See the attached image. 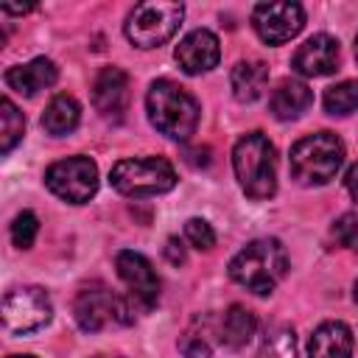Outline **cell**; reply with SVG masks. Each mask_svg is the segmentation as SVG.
<instances>
[{
  "label": "cell",
  "mask_w": 358,
  "mask_h": 358,
  "mask_svg": "<svg viewBox=\"0 0 358 358\" xmlns=\"http://www.w3.org/2000/svg\"><path fill=\"white\" fill-rule=\"evenodd\" d=\"M344 165V143L333 131H316L291 145V176L299 185H327Z\"/></svg>",
  "instance_id": "4"
},
{
  "label": "cell",
  "mask_w": 358,
  "mask_h": 358,
  "mask_svg": "<svg viewBox=\"0 0 358 358\" xmlns=\"http://www.w3.org/2000/svg\"><path fill=\"white\" fill-rule=\"evenodd\" d=\"M36 232H39V218L31 210H22L11 224V241L20 249H31L36 241Z\"/></svg>",
  "instance_id": "25"
},
{
  "label": "cell",
  "mask_w": 358,
  "mask_h": 358,
  "mask_svg": "<svg viewBox=\"0 0 358 358\" xmlns=\"http://www.w3.org/2000/svg\"><path fill=\"white\" fill-rule=\"evenodd\" d=\"M333 238H336L341 246L358 252V215H355V213L338 215L336 224H333Z\"/></svg>",
  "instance_id": "27"
},
{
  "label": "cell",
  "mask_w": 358,
  "mask_h": 358,
  "mask_svg": "<svg viewBox=\"0 0 358 358\" xmlns=\"http://www.w3.org/2000/svg\"><path fill=\"white\" fill-rule=\"evenodd\" d=\"M45 185L53 196L70 204H84L98 190V168L90 157H67L45 171Z\"/></svg>",
  "instance_id": "8"
},
{
  "label": "cell",
  "mask_w": 358,
  "mask_h": 358,
  "mask_svg": "<svg viewBox=\"0 0 358 358\" xmlns=\"http://www.w3.org/2000/svg\"><path fill=\"white\" fill-rule=\"evenodd\" d=\"M252 25L257 36L268 45H282L294 39L305 25V11L299 3H257L252 11Z\"/></svg>",
  "instance_id": "10"
},
{
  "label": "cell",
  "mask_w": 358,
  "mask_h": 358,
  "mask_svg": "<svg viewBox=\"0 0 358 358\" xmlns=\"http://www.w3.org/2000/svg\"><path fill=\"white\" fill-rule=\"evenodd\" d=\"M355 59H358V36H355Z\"/></svg>",
  "instance_id": "34"
},
{
  "label": "cell",
  "mask_w": 358,
  "mask_h": 358,
  "mask_svg": "<svg viewBox=\"0 0 358 358\" xmlns=\"http://www.w3.org/2000/svg\"><path fill=\"white\" fill-rule=\"evenodd\" d=\"M8 358H34V355H8Z\"/></svg>",
  "instance_id": "33"
},
{
  "label": "cell",
  "mask_w": 358,
  "mask_h": 358,
  "mask_svg": "<svg viewBox=\"0 0 358 358\" xmlns=\"http://www.w3.org/2000/svg\"><path fill=\"white\" fill-rule=\"evenodd\" d=\"M313 103V92L305 81L285 78L277 84V90L268 98V109L277 120H296L302 112H308Z\"/></svg>",
  "instance_id": "17"
},
{
  "label": "cell",
  "mask_w": 358,
  "mask_h": 358,
  "mask_svg": "<svg viewBox=\"0 0 358 358\" xmlns=\"http://www.w3.org/2000/svg\"><path fill=\"white\" fill-rule=\"evenodd\" d=\"M53 316L50 296L39 285L14 288L3 296V324L8 333H34Z\"/></svg>",
  "instance_id": "9"
},
{
  "label": "cell",
  "mask_w": 358,
  "mask_h": 358,
  "mask_svg": "<svg viewBox=\"0 0 358 358\" xmlns=\"http://www.w3.org/2000/svg\"><path fill=\"white\" fill-rule=\"evenodd\" d=\"M255 330H257V316L243 305H232L221 316V341L232 350L246 347L252 341Z\"/></svg>",
  "instance_id": "20"
},
{
  "label": "cell",
  "mask_w": 358,
  "mask_h": 358,
  "mask_svg": "<svg viewBox=\"0 0 358 358\" xmlns=\"http://www.w3.org/2000/svg\"><path fill=\"white\" fill-rule=\"evenodd\" d=\"M291 67L305 78H322V76L336 73L338 70V42L327 34H313L310 39H305L296 48Z\"/></svg>",
  "instance_id": "12"
},
{
  "label": "cell",
  "mask_w": 358,
  "mask_h": 358,
  "mask_svg": "<svg viewBox=\"0 0 358 358\" xmlns=\"http://www.w3.org/2000/svg\"><path fill=\"white\" fill-rule=\"evenodd\" d=\"M109 182L129 199H145L168 193L176 185V171L165 157H134L115 162L109 171Z\"/></svg>",
  "instance_id": "5"
},
{
  "label": "cell",
  "mask_w": 358,
  "mask_h": 358,
  "mask_svg": "<svg viewBox=\"0 0 358 358\" xmlns=\"http://www.w3.org/2000/svg\"><path fill=\"white\" fill-rule=\"evenodd\" d=\"M358 109V81H341L324 90V112L344 117Z\"/></svg>",
  "instance_id": "23"
},
{
  "label": "cell",
  "mask_w": 358,
  "mask_h": 358,
  "mask_svg": "<svg viewBox=\"0 0 358 358\" xmlns=\"http://www.w3.org/2000/svg\"><path fill=\"white\" fill-rule=\"evenodd\" d=\"M165 257H168V263H173V266H182V263H185V246H182L179 238H168V243H165Z\"/></svg>",
  "instance_id": "28"
},
{
  "label": "cell",
  "mask_w": 358,
  "mask_h": 358,
  "mask_svg": "<svg viewBox=\"0 0 358 358\" xmlns=\"http://www.w3.org/2000/svg\"><path fill=\"white\" fill-rule=\"evenodd\" d=\"M308 358H352V330L344 322H324L308 341Z\"/></svg>",
  "instance_id": "15"
},
{
  "label": "cell",
  "mask_w": 358,
  "mask_h": 358,
  "mask_svg": "<svg viewBox=\"0 0 358 358\" xmlns=\"http://www.w3.org/2000/svg\"><path fill=\"white\" fill-rule=\"evenodd\" d=\"M229 84H232V95H235L241 103H252V101H257V98L266 92L268 67H266L263 62H238V64L232 67Z\"/></svg>",
  "instance_id": "19"
},
{
  "label": "cell",
  "mask_w": 358,
  "mask_h": 358,
  "mask_svg": "<svg viewBox=\"0 0 358 358\" xmlns=\"http://www.w3.org/2000/svg\"><path fill=\"white\" fill-rule=\"evenodd\" d=\"M352 296H355V302H358V280H355V291H352Z\"/></svg>",
  "instance_id": "31"
},
{
  "label": "cell",
  "mask_w": 358,
  "mask_h": 358,
  "mask_svg": "<svg viewBox=\"0 0 358 358\" xmlns=\"http://www.w3.org/2000/svg\"><path fill=\"white\" fill-rule=\"evenodd\" d=\"M344 185H347V190H350V196L352 199H358V162L347 171V179H344Z\"/></svg>",
  "instance_id": "30"
},
{
  "label": "cell",
  "mask_w": 358,
  "mask_h": 358,
  "mask_svg": "<svg viewBox=\"0 0 358 358\" xmlns=\"http://www.w3.org/2000/svg\"><path fill=\"white\" fill-rule=\"evenodd\" d=\"M232 168L241 190L249 199L263 201L277 193V154L263 131H249L235 143Z\"/></svg>",
  "instance_id": "3"
},
{
  "label": "cell",
  "mask_w": 358,
  "mask_h": 358,
  "mask_svg": "<svg viewBox=\"0 0 358 358\" xmlns=\"http://www.w3.org/2000/svg\"><path fill=\"white\" fill-rule=\"evenodd\" d=\"M176 62L187 76H199L207 73L218 64L221 59V48H218V36L207 28H196L190 31L179 45H176Z\"/></svg>",
  "instance_id": "14"
},
{
  "label": "cell",
  "mask_w": 358,
  "mask_h": 358,
  "mask_svg": "<svg viewBox=\"0 0 358 358\" xmlns=\"http://www.w3.org/2000/svg\"><path fill=\"white\" fill-rule=\"evenodd\" d=\"M25 134V117L22 112L8 101L3 98L0 101V151L8 154Z\"/></svg>",
  "instance_id": "22"
},
{
  "label": "cell",
  "mask_w": 358,
  "mask_h": 358,
  "mask_svg": "<svg viewBox=\"0 0 358 358\" xmlns=\"http://www.w3.org/2000/svg\"><path fill=\"white\" fill-rule=\"evenodd\" d=\"M95 358H123V355H95Z\"/></svg>",
  "instance_id": "32"
},
{
  "label": "cell",
  "mask_w": 358,
  "mask_h": 358,
  "mask_svg": "<svg viewBox=\"0 0 358 358\" xmlns=\"http://www.w3.org/2000/svg\"><path fill=\"white\" fill-rule=\"evenodd\" d=\"M73 316L84 333H98L106 324H129L134 322V305L117 294H112L103 282H90L76 294Z\"/></svg>",
  "instance_id": "7"
},
{
  "label": "cell",
  "mask_w": 358,
  "mask_h": 358,
  "mask_svg": "<svg viewBox=\"0 0 358 358\" xmlns=\"http://www.w3.org/2000/svg\"><path fill=\"white\" fill-rule=\"evenodd\" d=\"M288 271L285 246L277 238H257L229 260V277L246 291L266 296Z\"/></svg>",
  "instance_id": "1"
},
{
  "label": "cell",
  "mask_w": 358,
  "mask_h": 358,
  "mask_svg": "<svg viewBox=\"0 0 358 358\" xmlns=\"http://www.w3.org/2000/svg\"><path fill=\"white\" fill-rule=\"evenodd\" d=\"M218 344H224L221 341V322H215L213 316H196L187 327H185V333H182V338H179V350L187 355V358H207Z\"/></svg>",
  "instance_id": "18"
},
{
  "label": "cell",
  "mask_w": 358,
  "mask_h": 358,
  "mask_svg": "<svg viewBox=\"0 0 358 358\" xmlns=\"http://www.w3.org/2000/svg\"><path fill=\"white\" fill-rule=\"evenodd\" d=\"M182 17H185L182 3H157V0H151V3H140V6L131 8V14L126 17L123 31H126V39L131 45L148 50V48L165 45L176 34Z\"/></svg>",
  "instance_id": "6"
},
{
  "label": "cell",
  "mask_w": 358,
  "mask_h": 358,
  "mask_svg": "<svg viewBox=\"0 0 358 358\" xmlns=\"http://www.w3.org/2000/svg\"><path fill=\"white\" fill-rule=\"evenodd\" d=\"M56 78H59V70L45 56H39V59H34L28 64H17V67L6 70V84L20 95H36L39 90L50 87Z\"/></svg>",
  "instance_id": "16"
},
{
  "label": "cell",
  "mask_w": 358,
  "mask_h": 358,
  "mask_svg": "<svg viewBox=\"0 0 358 358\" xmlns=\"http://www.w3.org/2000/svg\"><path fill=\"white\" fill-rule=\"evenodd\" d=\"M257 358H296V336L291 327H277L266 333Z\"/></svg>",
  "instance_id": "24"
},
{
  "label": "cell",
  "mask_w": 358,
  "mask_h": 358,
  "mask_svg": "<svg viewBox=\"0 0 358 358\" xmlns=\"http://www.w3.org/2000/svg\"><path fill=\"white\" fill-rule=\"evenodd\" d=\"M131 101V90H129V76L120 67H103L95 76L92 84V103L95 109L109 117V120H120L123 112L129 109Z\"/></svg>",
  "instance_id": "13"
},
{
  "label": "cell",
  "mask_w": 358,
  "mask_h": 358,
  "mask_svg": "<svg viewBox=\"0 0 358 358\" xmlns=\"http://www.w3.org/2000/svg\"><path fill=\"white\" fill-rule=\"evenodd\" d=\"M145 109H148V120L157 131H162L171 140H187L196 126H199V101L179 87L176 81L159 78L148 87L145 95Z\"/></svg>",
  "instance_id": "2"
},
{
  "label": "cell",
  "mask_w": 358,
  "mask_h": 358,
  "mask_svg": "<svg viewBox=\"0 0 358 358\" xmlns=\"http://www.w3.org/2000/svg\"><path fill=\"white\" fill-rule=\"evenodd\" d=\"M185 238H187L190 246L199 249V252H207V249L215 246V232H213V227H210L204 218H190V221L185 224Z\"/></svg>",
  "instance_id": "26"
},
{
  "label": "cell",
  "mask_w": 358,
  "mask_h": 358,
  "mask_svg": "<svg viewBox=\"0 0 358 358\" xmlns=\"http://www.w3.org/2000/svg\"><path fill=\"white\" fill-rule=\"evenodd\" d=\"M185 159L190 162V165H210V148L207 145H199V148H190L187 154H185Z\"/></svg>",
  "instance_id": "29"
},
{
  "label": "cell",
  "mask_w": 358,
  "mask_h": 358,
  "mask_svg": "<svg viewBox=\"0 0 358 358\" xmlns=\"http://www.w3.org/2000/svg\"><path fill=\"white\" fill-rule=\"evenodd\" d=\"M115 268H117V277L126 282L134 305H140L143 310L157 305V299H159V277H157L154 266L148 263V257H143L140 252L123 249L115 257Z\"/></svg>",
  "instance_id": "11"
},
{
  "label": "cell",
  "mask_w": 358,
  "mask_h": 358,
  "mask_svg": "<svg viewBox=\"0 0 358 358\" xmlns=\"http://www.w3.org/2000/svg\"><path fill=\"white\" fill-rule=\"evenodd\" d=\"M81 120V106L73 95H56L48 106H45V115H42V129L53 137H62V134H70Z\"/></svg>",
  "instance_id": "21"
}]
</instances>
